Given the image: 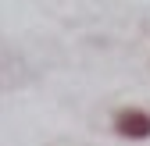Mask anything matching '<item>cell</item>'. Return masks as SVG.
I'll return each mask as SVG.
<instances>
[{
	"label": "cell",
	"mask_w": 150,
	"mask_h": 146,
	"mask_svg": "<svg viewBox=\"0 0 150 146\" xmlns=\"http://www.w3.org/2000/svg\"><path fill=\"white\" fill-rule=\"evenodd\" d=\"M111 128L122 139H150V114L139 107H122L111 121Z\"/></svg>",
	"instance_id": "6da1fadb"
}]
</instances>
